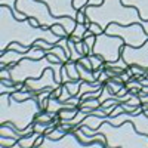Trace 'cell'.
Wrapping results in <instances>:
<instances>
[{
	"mask_svg": "<svg viewBox=\"0 0 148 148\" xmlns=\"http://www.w3.org/2000/svg\"><path fill=\"white\" fill-rule=\"evenodd\" d=\"M37 40L56 45L61 37L51 28L33 25L31 18L16 19L8 6H0V52H6L12 43H19L30 49Z\"/></svg>",
	"mask_w": 148,
	"mask_h": 148,
	"instance_id": "1",
	"label": "cell"
},
{
	"mask_svg": "<svg viewBox=\"0 0 148 148\" xmlns=\"http://www.w3.org/2000/svg\"><path fill=\"white\" fill-rule=\"evenodd\" d=\"M86 19L89 22H95L105 31L110 24H120V25H130V24H141L145 33L148 34V21H142L139 12L125 6L121 0H104V3L99 6H84Z\"/></svg>",
	"mask_w": 148,
	"mask_h": 148,
	"instance_id": "2",
	"label": "cell"
},
{
	"mask_svg": "<svg viewBox=\"0 0 148 148\" xmlns=\"http://www.w3.org/2000/svg\"><path fill=\"white\" fill-rule=\"evenodd\" d=\"M82 129L86 135L102 133L105 136V148H148V135L139 133L130 121L119 126L104 121L95 130L88 126H82Z\"/></svg>",
	"mask_w": 148,
	"mask_h": 148,
	"instance_id": "3",
	"label": "cell"
},
{
	"mask_svg": "<svg viewBox=\"0 0 148 148\" xmlns=\"http://www.w3.org/2000/svg\"><path fill=\"white\" fill-rule=\"evenodd\" d=\"M42 111L43 110L37 101V96L25 101H18L10 93L0 95V125L8 121L14 123L18 132L31 126L36 116Z\"/></svg>",
	"mask_w": 148,
	"mask_h": 148,
	"instance_id": "4",
	"label": "cell"
},
{
	"mask_svg": "<svg viewBox=\"0 0 148 148\" xmlns=\"http://www.w3.org/2000/svg\"><path fill=\"white\" fill-rule=\"evenodd\" d=\"M16 10L19 14H24L27 18L36 19L39 22V25L45 27V28H51L55 24H61L65 28V31L68 33V36H71L73 31L77 27L76 19H73L70 16H62V18L53 16L49 6L43 2H39V0H18Z\"/></svg>",
	"mask_w": 148,
	"mask_h": 148,
	"instance_id": "5",
	"label": "cell"
},
{
	"mask_svg": "<svg viewBox=\"0 0 148 148\" xmlns=\"http://www.w3.org/2000/svg\"><path fill=\"white\" fill-rule=\"evenodd\" d=\"M64 64H56L52 62L47 56L42 58V59H21L18 64L10 65V76L15 84L18 83H25L28 79H39L43 76V73L47 68H52L55 71V79L58 83L62 84V77H61V70H62Z\"/></svg>",
	"mask_w": 148,
	"mask_h": 148,
	"instance_id": "6",
	"label": "cell"
},
{
	"mask_svg": "<svg viewBox=\"0 0 148 148\" xmlns=\"http://www.w3.org/2000/svg\"><path fill=\"white\" fill-rule=\"evenodd\" d=\"M125 40L117 36H108L105 33L96 36V42L92 49L93 55H99L105 62H116L121 56Z\"/></svg>",
	"mask_w": 148,
	"mask_h": 148,
	"instance_id": "7",
	"label": "cell"
},
{
	"mask_svg": "<svg viewBox=\"0 0 148 148\" xmlns=\"http://www.w3.org/2000/svg\"><path fill=\"white\" fill-rule=\"evenodd\" d=\"M105 34L117 36L125 40V45L132 47H139L148 40V34L145 33L141 24H130V25H120V24H110L105 28Z\"/></svg>",
	"mask_w": 148,
	"mask_h": 148,
	"instance_id": "8",
	"label": "cell"
},
{
	"mask_svg": "<svg viewBox=\"0 0 148 148\" xmlns=\"http://www.w3.org/2000/svg\"><path fill=\"white\" fill-rule=\"evenodd\" d=\"M49 6L52 15L62 18L70 16L73 19L77 18V12L84 6H99L104 3V0H39Z\"/></svg>",
	"mask_w": 148,
	"mask_h": 148,
	"instance_id": "9",
	"label": "cell"
},
{
	"mask_svg": "<svg viewBox=\"0 0 148 148\" xmlns=\"http://www.w3.org/2000/svg\"><path fill=\"white\" fill-rule=\"evenodd\" d=\"M40 148H105V144L101 141H95L90 144L82 142L77 135L70 130L59 139H51L45 135V139H43Z\"/></svg>",
	"mask_w": 148,
	"mask_h": 148,
	"instance_id": "10",
	"label": "cell"
},
{
	"mask_svg": "<svg viewBox=\"0 0 148 148\" xmlns=\"http://www.w3.org/2000/svg\"><path fill=\"white\" fill-rule=\"evenodd\" d=\"M121 58L126 61L129 67L136 65L144 70H148V40L139 47L125 45L121 49Z\"/></svg>",
	"mask_w": 148,
	"mask_h": 148,
	"instance_id": "11",
	"label": "cell"
},
{
	"mask_svg": "<svg viewBox=\"0 0 148 148\" xmlns=\"http://www.w3.org/2000/svg\"><path fill=\"white\" fill-rule=\"evenodd\" d=\"M59 86H61V83H58L56 79H55V71L52 68H47L43 73L42 77L28 79L25 82V89L24 90H31V92L39 93L43 89H56V88H59Z\"/></svg>",
	"mask_w": 148,
	"mask_h": 148,
	"instance_id": "12",
	"label": "cell"
},
{
	"mask_svg": "<svg viewBox=\"0 0 148 148\" xmlns=\"http://www.w3.org/2000/svg\"><path fill=\"white\" fill-rule=\"evenodd\" d=\"M125 6L135 8L139 12V16L142 21H148V0H121Z\"/></svg>",
	"mask_w": 148,
	"mask_h": 148,
	"instance_id": "13",
	"label": "cell"
},
{
	"mask_svg": "<svg viewBox=\"0 0 148 148\" xmlns=\"http://www.w3.org/2000/svg\"><path fill=\"white\" fill-rule=\"evenodd\" d=\"M40 135H43V133L33 132V133H30V135H25V136H21V138L18 139V142L15 144L14 148H31V147L34 148V144H36L37 139H39Z\"/></svg>",
	"mask_w": 148,
	"mask_h": 148,
	"instance_id": "14",
	"label": "cell"
},
{
	"mask_svg": "<svg viewBox=\"0 0 148 148\" xmlns=\"http://www.w3.org/2000/svg\"><path fill=\"white\" fill-rule=\"evenodd\" d=\"M16 2H18V0H0V6H8V8L12 10V14L15 15V18L19 19V21L27 19L25 15H24V14H19V12L16 10Z\"/></svg>",
	"mask_w": 148,
	"mask_h": 148,
	"instance_id": "15",
	"label": "cell"
},
{
	"mask_svg": "<svg viewBox=\"0 0 148 148\" xmlns=\"http://www.w3.org/2000/svg\"><path fill=\"white\" fill-rule=\"evenodd\" d=\"M79 110H80L79 107H76V108H64V110H61L59 113H58L61 123H65V121H68V120L74 119V117L77 116Z\"/></svg>",
	"mask_w": 148,
	"mask_h": 148,
	"instance_id": "16",
	"label": "cell"
},
{
	"mask_svg": "<svg viewBox=\"0 0 148 148\" xmlns=\"http://www.w3.org/2000/svg\"><path fill=\"white\" fill-rule=\"evenodd\" d=\"M45 53L46 55H55V56H58L59 59H61V62H67V61H68V56L65 55V51H64V49L62 47H61V46H58V45H55L53 47H51V49H45Z\"/></svg>",
	"mask_w": 148,
	"mask_h": 148,
	"instance_id": "17",
	"label": "cell"
},
{
	"mask_svg": "<svg viewBox=\"0 0 148 148\" xmlns=\"http://www.w3.org/2000/svg\"><path fill=\"white\" fill-rule=\"evenodd\" d=\"M99 107H101V102H99V99H98V98H95V99H86V101H82L80 105H79L80 110L90 111V113H92L93 110L99 108Z\"/></svg>",
	"mask_w": 148,
	"mask_h": 148,
	"instance_id": "18",
	"label": "cell"
},
{
	"mask_svg": "<svg viewBox=\"0 0 148 148\" xmlns=\"http://www.w3.org/2000/svg\"><path fill=\"white\" fill-rule=\"evenodd\" d=\"M64 84H65V88L70 90V93L73 96H77L79 90H80V86H82V80H70V82H67Z\"/></svg>",
	"mask_w": 148,
	"mask_h": 148,
	"instance_id": "19",
	"label": "cell"
},
{
	"mask_svg": "<svg viewBox=\"0 0 148 148\" xmlns=\"http://www.w3.org/2000/svg\"><path fill=\"white\" fill-rule=\"evenodd\" d=\"M83 42H84V47H86V55H88V56L92 55V49H93L95 42H96V36L95 34H90L88 37H84Z\"/></svg>",
	"mask_w": 148,
	"mask_h": 148,
	"instance_id": "20",
	"label": "cell"
},
{
	"mask_svg": "<svg viewBox=\"0 0 148 148\" xmlns=\"http://www.w3.org/2000/svg\"><path fill=\"white\" fill-rule=\"evenodd\" d=\"M89 28H88V25L86 24H77V27H76V30L73 31V37H79V39H84V34H86V31H88ZM70 37V36H68Z\"/></svg>",
	"mask_w": 148,
	"mask_h": 148,
	"instance_id": "21",
	"label": "cell"
},
{
	"mask_svg": "<svg viewBox=\"0 0 148 148\" xmlns=\"http://www.w3.org/2000/svg\"><path fill=\"white\" fill-rule=\"evenodd\" d=\"M111 98H116V93H113V92H111V89L108 88V84L102 86V92H101V96L98 98V99H99V102L102 104L104 101H107V99H111Z\"/></svg>",
	"mask_w": 148,
	"mask_h": 148,
	"instance_id": "22",
	"label": "cell"
},
{
	"mask_svg": "<svg viewBox=\"0 0 148 148\" xmlns=\"http://www.w3.org/2000/svg\"><path fill=\"white\" fill-rule=\"evenodd\" d=\"M16 142H18V139H16V138L0 136V147H2V148H6V147H9V148H14Z\"/></svg>",
	"mask_w": 148,
	"mask_h": 148,
	"instance_id": "23",
	"label": "cell"
},
{
	"mask_svg": "<svg viewBox=\"0 0 148 148\" xmlns=\"http://www.w3.org/2000/svg\"><path fill=\"white\" fill-rule=\"evenodd\" d=\"M65 133H67V130H65V129H62V127L56 126V127H55V129H53L51 133H49V135H46V136H49L51 139H59V138H62Z\"/></svg>",
	"mask_w": 148,
	"mask_h": 148,
	"instance_id": "24",
	"label": "cell"
},
{
	"mask_svg": "<svg viewBox=\"0 0 148 148\" xmlns=\"http://www.w3.org/2000/svg\"><path fill=\"white\" fill-rule=\"evenodd\" d=\"M125 86H126V88H127L129 90H130V89H139V90H142V89H144V84H142L139 80L133 79V77H132L129 82H126V83H125Z\"/></svg>",
	"mask_w": 148,
	"mask_h": 148,
	"instance_id": "25",
	"label": "cell"
},
{
	"mask_svg": "<svg viewBox=\"0 0 148 148\" xmlns=\"http://www.w3.org/2000/svg\"><path fill=\"white\" fill-rule=\"evenodd\" d=\"M51 30H52L56 36H59L61 39H64V37H68V33L65 31V28L61 25V24H55L53 27H51Z\"/></svg>",
	"mask_w": 148,
	"mask_h": 148,
	"instance_id": "26",
	"label": "cell"
},
{
	"mask_svg": "<svg viewBox=\"0 0 148 148\" xmlns=\"http://www.w3.org/2000/svg\"><path fill=\"white\" fill-rule=\"evenodd\" d=\"M71 96H73V95H71L70 90L65 88V84H62V92H61V95H59V98H58V101H61V102H67Z\"/></svg>",
	"mask_w": 148,
	"mask_h": 148,
	"instance_id": "27",
	"label": "cell"
},
{
	"mask_svg": "<svg viewBox=\"0 0 148 148\" xmlns=\"http://www.w3.org/2000/svg\"><path fill=\"white\" fill-rule=\"evenodd\" d=\"M89 31H92V34H95V36H99V34L105 33V31L101 28V25H98V24H95V22H90V25H89Z\"/></svg>",
	"mask_w": 148,
	"mask_h": 148,
	"instance_id": "28",
	"label": "cell"
},
{
	"mask_svg": "<svg viewBox=\"0 0 148 148\" xmlns=\"http://www.w3.org/2000/svg\"><path fill=\"white\" fill-rule=\"evenodd\" d=\"M79 62H80L82 65H84L88 70H90V71H92V62H90L89 56H82V58L79 59Z\"/></svg>",
	"mask_w": 148,
	"mask_h": 148,
	"instance_id": "29",
	"label": "cell"
},
{
	"mask_svg": "<svg viewBox=\"0 0 148 148\" xmlns=\"http://www.w3.org/2000/svg\"><path fill=\"white\" fill-rule=\"evenodd\" d=\"M34 45H36V46H39V47H42V49H51V47L55 46L53 43H49V42H45V40H37Z\"/></svg>",
	"mask_w": 148,
	"mask_h": 148,
	"instance_id": "30",
	"label": "cell"
},
{
	"mask_svg": "<svg viewBox=\"0 0 148 148\" xmlns=\"http://www.w3.org/2000/svg\"><path fill=\"white\" fill-rule=\"evenodd\" d=\"M76 21H77V24H84V21H86L84 8H83V9H80V10L77 12V18H76Z\"/></svg>",
	"mask_w": 148,
	"mask_h": 148,
	"instance_id": "31",
	"label": "cell"
},
{
	"mask_svg": "<svg viewBox=\"0 0 148 148\" xmlns=\"http://www.w3.org/2000/svg\"><path fill=\"white\" fill-rule=\"evenodd\" d=\"M61 77H62V84L71 80V79H70V76H68V71H67V68H65V65L62 67V70H61Z\"/></svg>",
	"mask_w": 148,
	"mask_h": 148,
	"instance_id": "32",
	"label": "cell"
},
{
	"mask_svg": "<svg viewBox=\"0 0 148 148\" xmlns=\"http://www.w3.org/2000/svg\"><path fill=\"white\" fill-rule=\"evenodd\" d=\"M108 79H110V76H108V74H107V71L104 70V71H102V74H101V76H99V79H98V82H99L101 84H104V83H105V82H107Z\"/></svg>",
	"mask_w": 148,
	"mask_h": 148,
	"instance_id": "33",
	"label": "cell"
},
{
	"mask_svg": "<svg viewBox=\"0 0 148 148\" xmlns=\"http://www.w3.org/2000/svg\"><path fill=\"white\" fill-rule=\"evenodd\" d=\"M144 113H145V114H147V116H148V110H147V111H144Z\"/></svg>",
	"mask_w": 148,
	"mask_h": 148,
	"instance_id": "34",
	"label": "cell"
},
{
	"mask_svg": "<svg viewBox=\"0 0 148 148\" xmlns=\"http://www.w3.org/2000/svg\"><path fill=\"white\" fill-rule=\"evenodd\" d=\"M147 77H148V74H147Z\"/></svg>",
	"mask_w": 148,
	"mask_h": 148,
	"instance_id": "35",
	"label": "cell"
}]
</instances>
